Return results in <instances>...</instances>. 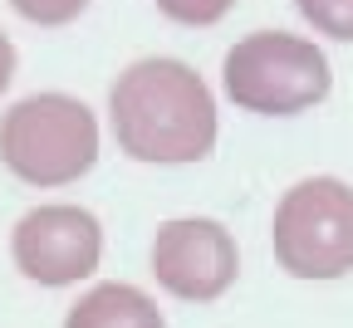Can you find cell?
Returning <instances> with one entry per match:
<instances>
[{
    "label": "cell",
    "instance_id": "cell-3",
    "mask_svg": "<svg viewBox=\"0 0 353 328\" xmlns=\"http://www.w3.org/2000/svg\"><path fill=\"white\" fill-rule=\"evenodd\" d=\"M0 162L25 186H69L99 162V118L69 93H30L0 118Z\"/></svg>",
    "mask_w": 353,
    "mask_h": 328
},
{
    "label": "cell",
    "instance_id": "cell-11",
    "mask_svg": "<svg viewBox=\"0 0 353 328\" xmlns=\"http://www.w3.org/2000/svg\"><path fill=\"white\" fill-rule=\"evenodd\" d=\"M10 79H15V44H10L6 30H0V93L10 88Z\"/></svg>",
    "mask_w": 353,
    "mask_h": 328
},
{
    "label": "cell",
    "instance_id": "cell-1",
    "mask_svg": "<svg viewBox=\"0 0 353 328\" xmlns=\"http://www.w3.org/2000/svg\"><path fill=\"white\" fill-rule=\"evenodd\" d=\"M108 123L132 162L182 167L216 147V99L206 79L182 59H138L108 88Z\"/></svg>",
    "mask_w": 353,
    "mask_h": 328
},
{
    "label": "cell",
    "instance_id": "cell-10",
    "mask_svg": "<svg viewBox=\"0 0 353 328\" xmlns=\"http://www.w3.org/2000/svg\"><path fill=\"white\" fill-rule=\"evenodd\" d=\"M10 6L34 25H69L88 10V0H10Z\"/></svg>",
    "mask_w": 353,
    "mask_h": 328
},
{
    "label": "cell",
    "instance_id": "cell-4",
    "mask_svg": "<svg viewBox=\"0 0 353 328\" xmlns=\"http://www.w3.org/2000/svg\"><path fill=\"white\" fill-rule=\"evenodd\" d=\"M270 245L294 279H343L353 269V186L339 176H304L275 206Z\"/></svg>",
    "mask_w": 353,
    "mask_h": 328
},
{
    "label": "cell",
    "instance_id": "cell-5",
    "mask_svg": "<svg viewBox=\"0 0 353 328\" xmlns=\"http://www.w3.org/2000/svg\"><path fill=\"white\" fill-rule=\"evenodd\" d=\"M10 255H15V269L25 279H34L44 289H64V285H79V279H88L99 269L103 225L94 211L69 206V201L34 206L10 230Z\"/></svg>",
    "mask_w": 353,
    "mask_h": 328
},
{
    "label": "cell",
    "instance_id": "cell-6",
    "mask_svg": "<svg viewBox=\"0 0 353 328\" xmlns=\"http://www.w3.org/2000/svg\"><path fill=\"white\" fill-rule=\"evenodd\" d=\"M241 274L236 236L211 216H176L162 221L152 236V279L182 304L221 299Z\"/></svg>",
    "mask_w": 353,
    "mask_h": 328
},
{
    "label": "cell",
    "instance_id": "cell-7",
    "mask_svg": "<svg viewBox=\"0 0 353 328\" xmlns=\"http://www.w3.org/2000/svg\"><path fill=\"white\" fill-rule=\"evenodd\" d=\"M64 328H167V318L148 289L108 279L79 294V304L64 314Z\"/></svg>",
    "mask_w": 353,
    "mask_h": 328
},
{
    "label": "cell",
    "instance_id": "cell-9",
    "mask_svg": "<svg viewBox=\"0 0 353 328\" xmlns=\"http://www.w3.org/2000/svg\"><path fill=\"white\" fill-rule=\"evenodd\" d=\"M231 6H236V0H157V10H162L167 20H176V25H192V30L216 25V20L226 15Z\"/></svg>",
    "mask_w": 353,
    "mask_h": 328
},
{
    "label": "cell",
    "instance_id": "cell-2",
    "mask_svg": "<svg viewBox=\"0 0 353 328\" xmlns=\"http://www.w3.org/2000/svg\"><path fill=\"white\" fill-rule=\"evenodd\" d=\"M334 74L314 39L285 34V30H255L236 39L221 64V88L226 99L260 118H290L314 108L329 93Z\"/></svg>",
    "mask_w": 353,
    "mask_h": 328
},
{
    "label": "cell",
    "instance_id": "cell-8",
    "mask_svg": "<svg viewBox=\"0 0 353 328\" xmlns=\"http://www.w3.org/2000/svg\"><path fill=\"white\" fill-rule=\"evenodd\" d=\"M294 10L329 39H353V0H294Z\"/></svg>",
    "mask_w": 353,
    "mask_h": 328
}]
</instances>
